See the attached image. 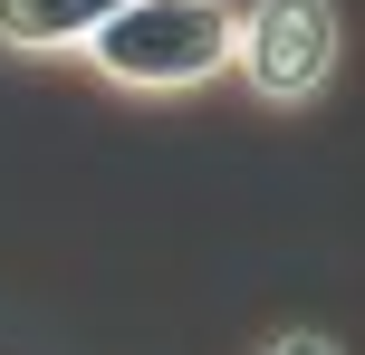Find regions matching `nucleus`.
<instances>
[{"instance_id":"1","label":"nucleus","mask_w":365,"mask_h":355,"mask_svg":"<svg viewBox=\"0 0 365 355\" xmlns=\"http://www.w3.org/2000/svg\"><path fill=\"white\" fill-rule=\"evenodd\" d=\"M77 68L115 96H202L231 77V0H125Z\"/></svg>"},{"instance_id":"4","label":"nucleus","mask_w":365,"mask_h":355,"mask_svg":"<svg viewBox=\"0 0 365 355\" xmlns=\"http://www.w3.org/2000/svg\"><path fill=\"white\" fill-rule=\"evenodd\" d=\"M259 355H346V346H336V337H317V327H279Z\"/></svg>"},{"instance_id":"2","label":"nucleus","mask_w":365,"mask_h":355,"mask_svg":"<svg viewBox=\"0 0 365 355\" xmlns=\"http://www.w3.org/2000/svg\"><path fill=\"white\" fill-rule=\"evenodd\" d=\"M336 68H346L336 0H240L231 10V77H240L250 106L298 115L336 87Z\"/></svg>"},{"instance_id":"3","label":"nucleus","mask_w":365,"mask_h":355,"mask_svg":"<svg viewBox=\"0 0 365 355\" xmlns=\"http://www.w3.org/2000/svg\"><path fill=\"white\" fill-rule=\"evenodd\" d=\"M125 0H0V58H29V68H68Z\"/></svg>"}]
</instances>
